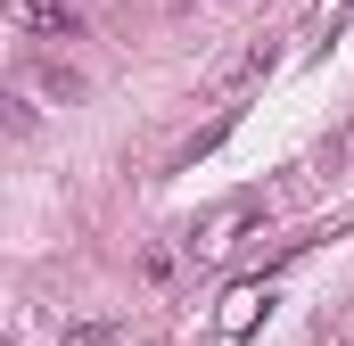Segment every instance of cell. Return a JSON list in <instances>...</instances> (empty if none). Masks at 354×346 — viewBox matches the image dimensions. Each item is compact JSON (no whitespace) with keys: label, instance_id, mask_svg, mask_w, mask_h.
I'll use <instances>...</instances> for the list:
<instances>
[{"label":"cell","instance_id":"cell-1","mask_svg":"<svg viewBox=\"0 0 354 346\" xmlns=\"http://www.w3.org/2000/svg\"><path fill=\"white\" fill-rule=\"evenodd\" d=\"M17 25H25L33 42H75V33H83V17H75L66 0H17Z\"/></svg>","mask_w":354,"mask_h":346},{"label":"cell","instance_id":"cell-2","mask_svg":"<svg viewBox=\"0 0 354 346\" xmlns=\"http://www.w3.org/2000/svg\"><path fill=\"white\" fill-rule=\"evenodd\" d=\"M272 66V50L264 42H256V50H239V58H231V66H223V83H256V75H264Z\"/></svg>","mask_w":354,"mask_h":346},{"label":"cell","instance_id":"cell-3","mask_svg":"<svg viewBox=\"0 0 354 346\" xmlns=\"http://www.w3.org/2000/svg\"><path fill=\"white\" fill-rule=\"evenodd\" d=\"M41 91H50V99H83V75H75V66H41Z\"/></svg>","mask_w":354,"mask_h":346},{"label":"cell","instance_id":"cell-4","mask_svg":"<svg viewBox=\"0 0 354 346\" xmlns=\"http://www.w3.org/2000/svg\"><path fill=\"white\" fill-rule=\"evenodd\" d=\"M107 338H115L107 322H83V330H66V338H58V346H107Z\"/></svg>","mask_w":354,"mask_h":346}]
</instances>
